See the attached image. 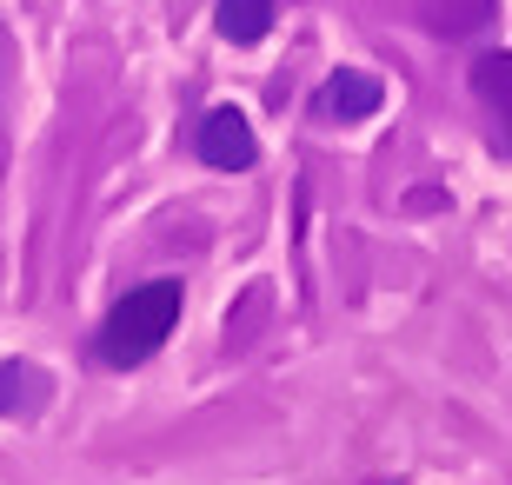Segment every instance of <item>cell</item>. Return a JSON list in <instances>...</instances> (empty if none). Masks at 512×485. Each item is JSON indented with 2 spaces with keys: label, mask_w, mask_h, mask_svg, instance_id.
Listing matches in <instances>:
<instances>
[{
  "label": "cell",
  "mask_w": 512,
  "mask_h": 485,
  "mask_svg": "<svg viewBox=\"0 0 512 485\" xmlns=\"http://www.w3.org/2000/svg\"><path fill=\"white\" fill-rule=\"evenodd\" d=\"M200 160H207L213 173H247L253 160H260V140H253V120L240 107H213L207 120H200Z\"/></svg>",
  "instance_id": "2"
},
{
  "label": "cell",
  "mask_w": 512,
  "mask_h": 485,
  "mask_svg": "<svg viewBox=\"0 0 512 485\" xmlns=\"http://www.w3.org/2000/svg\"><path fill=\"white\" fill-rule=\"evenodd\" d=\"M180 313H187V286H180V280H147V286H133V293L114 299V313L100 319L94 359H100V366H114V373H127V366H147V359L167 346V333L180 326Z\"/></svg>",
  "instance_id": "1"
},
{
  "label": "cell",
  "mask_w": 512,
  "mask_h": 485,
  "mask_svg": "<svg viewBox=\"0 0 512 485\" xmlns=\"http://www.w3.org/2000/svg\"><path fill=\"white\" fill-rule=\"evenodd\" d=\"M273 7H280V0H220V7H213V27H220V40H233V47H253V40H266V27H273Z\"/></svg>",
  "instance_id": "6"
},
{
  "label": "cell",
  "mask_w": 512,
  "mask_h": 485,
  "mask_svg": "<svg viewBox=\"0 0 512 485\" xmlns=\"http://www.w3.org/2000/svg\"><path fill=\"white\" fill-rule=\"evenodd\" d=\"M473 94L486 100L499 140L512 147V54H486V60H479V67H473Z\"/></svg>",
  "instance_id": "5"
},
{
  "label": "cell",
  "mask_w": 512,
  "mask_h": 485,
  "mask_svg": "<svg viewBox=\"0 0 512 485\" xmlns=\"http://www.w3.org/2000/svg\"><path fill=\"white\" fill-rule=\"evenodd\" d=\"M380 100H386V80L360 74V67H340V74H326V87L313 94V113L346 127V120H373V113H380Z\"/></svg>",
  "instance_id": "3"
},
{
  "label": "cell",
  "mask_w": 512,
  "mask_h": 485,
  "mask_svg": "<svg viewBox=\"0 0 512 485\" xmlns=\"http://www.w3.org/2000/svg\"><path fill=\"white\" fill-rule=\"evenodd\" d=\"M419 14L439 40H459V34H479L493 20V0H419Z\"/></svg>",
  "instance_id": "7"
},
{
  "label": "cell",
  "mask_w": 512,
  "mask_h": 485,
  "mask_svg": "<svg viewBox=\"0 0 512 485\" xmlns=\"http://www.w3.org/2000/svg\"><path fill=\"white\" fill-rule=\"evenodd\" d=\"M54 392V379L40 373L34 359H0V419H20V412H40V399Z\"/></svg>",
  "instance_id": "4"
}]
</instances>
